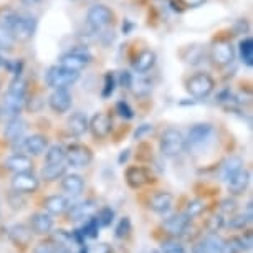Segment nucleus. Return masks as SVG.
Returning a JSON list of instances; mask_svg holds the SVG:
<instances>
[{
    "instance_id": "1",
    "label": "nucleus",
    "mask_w": 253,
    "mask_h": 253,
    "mask_svg": "<svg viewBox=\"0 0 253 253\" xmlns=\"http://www.w3.org/2000/svg\"><path fill=\"white\" fill-rule=\"evenodd\" d=\"M159 147L162 156L166 157H177L179 154H182L185 151V137L179 129L175 127H167L162 132Z\"/></svg>"
},
{
    "instance_id": "2",
    "label": "nucleus",
    "mask_w": 253,
    "mask_h": 253,
    "mask_svg": "<svg viewBox=\"0 0 253 253\" xmlns=\"http://www.w3.org/2000/svg\"><path fill=\"white\" fill-rule=\"evenodd\" d=\"M80 80V71H73L68 70L61 65L51 66L48 70V73L45 76V81L50 88L53 89H60V88H68L73 83Z\"/></svg>"
},
{
    "instance_id": "3",
    "label": "nucleus",
    "mask_w": 253,
    "mask_h": 253,
    "mask_svg": "<svg viewBox=\"0 0 253 253\" xmlns=\"http://www.w3.org/2000/svg\"><path fill=\"white\" fill-rule=\"evenodd\" d=\"M185 88L190 93V96L204 99L207 98L215 88V81L209 73H195L185 81Z\"/></svg>"
},
{
    "instance_id": "4",
    "label": "nucleus",
    "mask_w": 253,
    "mask_h": 253,
    "mask_svg": "<svg viewBox=\"0 0 253 253\" xmlns=\"http://www.w3.org/2000/svg\"><path fill=\"white\" fill-rule=\"evenodd\" d=\"M213 134V127L209 123H197L187 132V139H185V147L192 151L202 149V147L210 141Z\"/></svg>"
},
{
    "instance_id": "5",
    "label": "nucleus",
    "mask_w": 253,
    "mask_h": 253,
    "mask_svg": "<svg viewBox=\"0 0 253 253\" xmlns=\"http://www.w3.org/2000/svg\"><path fill=\"white\" fill-rule=\"evenodd\" d=\"M35 30H37V20H35V17L28 15V13H18L15 18V23H13L10 28L15 40H20V42L30 40Z\"/></svg>"
},
{
    "instance_id": "6",
    "label": "nucleus",
    "mask_w": 253,
    "mask_h": 253,
    "mask_svg": "<svg viewBox=\"0 0 253 253\" xmlns=\"http://www.w3.org/2000/svg\"><path fill=\"white\" fill-rule=\"evenodd\" d=\"M89 61H91V53H89L86 48H73V50H70L68 53L61 55L60 65L68 70L81 71L89 65Z\"/></svg>"
},
{
    "instance_id": "7",
    "label": "nucleus",
    "mask_w": 253,
    "mask_h": 253,
    "mask_svg": "<svg viewBox=\"0 0 253 253\" xmlns=\"http://www.w3.org/2000/svg\"><path fill=\"white\" fill-rule=\"evenodd\" d=\"M190 220H192V218H190L185 212L175 213V215H170L169 218H166V220L162 222V230L172 238L182 237L189 230Z\"/></svg>"
},
{
    "instance_id": "8",
    "label": "nucleus",
    "mask_w": 253,
    "mask_h": 253,
    "mask_svg": "<svg viewBox=\"0 0 253 253\" xmlns=\"http://www.w3.org/2000/svg\"><path fill=\"white\" fill-rule=\"evenodd\" d=\"M210 58H212L213 65L222 68V66L230 65L233 61V58H235V50H233L230 42L217 40L212 45V50H210Z\"/></svg>"
},
{
    "instance_id": "9",
    "label": "nucleus",
    "mask_w": 253,
    "mask_h": 253,
    "mask_svg": "<svg viewBox=\"0 0 253 253\" xmlns=\"http://www.w3.org/2000/svg\"><path fill=\"white\" fill-rule=\"evenodd\" d=\"M65 161L68 162L71 167H86L93 162V151L88 146L75 144L66 149Z\"/></svg>"
},
{
    "instance_id": "10",
    "label": "nucleus",
    "mask_w": 253,
    "mask_h": 253,
    "mask_svg": "<svg viewBox=\"0 0 253 253\" xmlns=\"http://www.w3.org/2000/svg\"><path fill=\"white\" fill-rule=\"evenodd\" d=\"M113 18H114V13L111 12V8H108L106 5H101V3H96V5L89 7V10L86 13V20L94 30L108 27L109 23L113 22Z\"/></svg>"
},
{
    "instance_id": "11",
    "label": "nucleus",
    "mask_w": 253,
    "mask_h": 253,
    "mask_svg": "<svg viewBox=\"0 0 253 253\" xmlns=\"http://www.w3.org/2000/svg\"><path fill=\"white\" fill-rule=\"evenodd\" d=\"M88 129L96 139H104L113 131V119L108 113H96L89 121Z\"/></svg>"
},
{
    "instance_id": "12",
    "label": "nucleus",
    "mask_w": 253,
    "mask_h": 253,
    "mask_svg": "<svg viewBox=\"0 0 253 253\" xmlns=\"http://www.w3.org/2000/svg\"><path fill=\"white\" fill-rule=\"evenodd\" d=\"M38 187H40V180L32 172H18L12 179V189L20 194H33Z\"/></svg>"
},
{
    "instance_id": "13",
    "label": "nucleus",
    "mask_w": 253,
    "mask_h": 253,
    "mask_svg": "<svg viewBox=\"0 0 253 253\" xmlns=\"http://www.w3.org/2000/svg\"><path fill=\"white\" fill-rule=\"evenodd\" d=\"M8 238H10V242L17 248L27 250L28 245L32 243V238H33L32 228L23 225V223H15V225H12L8 228Z\"/></svg>"
},
{
    "instance_id": "14",
    "label": "nucleus",
    "mask_w": 253,
    "mask_h": 253,
    "mask_svg": "<svg viewBox=\"0 0 253 253\" xmlns=\"http://www.w3.org/2000/svg\"><path fill=\"white\" fill-rule=\"evenodd\" d=\"M71 103H73V98H71V93L66 88L55 89V91L51 93L50 98H48L50 108L53 109L56 114L68 113L70 108H71Z\"/></svg>"
},
{
    "instance_id": "15",
    "label": "nucleus",
    "mask_w": 253,
    "mask_h": 253,
    "mask_svg": "<svg viewBox=\"0 0 253 253\" xmlns=\"http://www.w3.org/2000/svg\"><path fill=\"white\" fill-rule=\"evenodd\" d=\"M98 210V204L94 200H84V202L70 205L68 207V220L71 222H78L84 220V218L94 215V212Z\"/></svg>"
},
{
    "instance_id": "16",
    "label": "nucleus",
    "mask_w": 253,
    "mask_h": 253,
    "mask_svg": "<svg viewBox=\"0 0 253 253\" xmlns=\"http://www.w3.org/2000/svg\"><path fill=\"white\" fill-rule=\"evenodd\" d=\"M223 240L217 233H209L192 247V253H222Z\"/></svg>"
},
{
    "instance_id": "17",
    "label": "nucleus",
    "mask_w": 253,
    "mask_h": 253,
    "mask_svg": "<svg viewBox=\"0 0 253 253\" xmlns=\"http://www.w3.org/2000/svg\"><path fill=\"white\" fill-rule=\"evenodd\" d=\"M126 182L131 189H141L147 182H151L149 172L146 167L141 166H131L126 169Z\"/></svg>"
},
{
    "instance_id": "18",
    "label": "nucleus",
    "mask_w": 253,
    "mask_h": 253,
    "mask_svg": "<svg viewBox=\"0 0 253 253\" xmlns=\"http://www.w3.org/2000/svg\"><path fill=\"white\" fill-rule=\"evenodd\" d=\"M8 170H12V172H32L33 170V161L30 156L27 154H20V152H17V154H12L10 157H7L5 159V164Z\"/></svg>"
},
{
    "instance_id": "19",
    "label": "nucleus",
    "mask_w": 253,
    "mask_h": 253,
    "mask_svg": "<svg viewBox=\"0 0 253 253\" xmlns=\"http://www.w3.org/2000/svg\"><path fill=\"white\" fill-rule=\"evenodd\" d=\"M172 204H174V195L170 192H166V190H161V192H156L151 197L149 207L152 212L159 213V215H166L172 209Z\"/></svg>"
},
{
    "instance_id": "20",
    "label": "nucleus",
    "mask_w": 253,
    "mask_h": 253,
    "mask_svg": "<svg viewBox=\"0 0 253 253\" xmlns=\"http://www.w3.org/2000/svg\"><path fill=\"white\" fill-rule=\"evenodd\" d=\"M30 228L37 235H48L53 230V218L50 217V213L37 212L30 217Z\"/></svg>"
},
{
    "instance_id": "21",
    "label": "nucleus",
    "mask_w": 253,
    "mask_h": 253,
    "mask_svg": "<svg viewBox=\"0 0 253 253\" xmlns=\"http://www.w3.org/2000/svg\"><path fill=\"white\" fill-rule=\"evenodd\" d=\"M243 159L242 157H238V156H230V157H227L225 162L222 164L220 167V179L223 180V182H228L233 175L238 174L240 170L243 169Z\"/></svg>"
},
{
    "instance_id": "22",
    "label": "nucleus",
    "mask_w": 253,
    "mask_h": 253,
    "mask_svg": "<svg viewBox=\"0 0 253 253\" xmlns=\"http://www.w3.org/2000/svg\"><path fill=\"white\" fill-rule=\"evenodd\" d=\"M66 126H68V131L73 136H83L84 132L88 131L89 121H88V118H86V114H84V113L76 111V113H73L68 118V121H66Z\"/></svg>"
},
{
    "instance_id": "23",
    "label": "nucleus",
    "mask_w": 253,
    "mask_h": 253,
    "mask_svg": "<svg viewBox=\"0 0 253 253\" xmlns=\"http://www.w3.org/2000/svg\"><path fill=\"white\" fill-rule=\"evenodd\" d=\"M61 189L66 194L76 197V195H80L84 190V180L78 174H65L61 177Z\"/></svg>"
},
{
    "instance_id": "24",
    "label": "nucleus",
    "mask_w": 253,
    "mask_h": 253,
    "mask_svg": "<svg viewBox=\"0 0 253 253\" xmlns=\"http://www.w3.org/2000/svg\"><path fill=\"white\" fill-rule=\"evenodd\" d=\"M227 184H228V190H230L232 195H243L248 187V184H250V172L243 167L240 172L233 175Z\"/></svg>"
},
{
    "instance_id": "25",
    "label": "nucleus",
    "mask_w": 253,
    "mask_h": 253,
    "mask_svg": "<svg viewBox=\"0 0 253 253\" xmlns=\"http://www.w3.org/2000/svg\"><path fill=\"white\" fill-rule=\"evenodd\" d=\"M23 149H25L28 154L32 156H40L42 152L46 149V146H48V139H46V136L43 134H32L28 136L27 139H23Z\"/></svg>"
},
{
    "instance_id": "26",
    "label": "nucleus",
    "mask_w": 253,
    "mask_h": 253,
    "mask_svg": "<svg viewBox=\"0 0 253 253\" xmlns=\"http://www.w3.org/2000/svg\"><path fill=\"white\" fill-rule=\"evenodd\" d=\"M25 123L22 121L20 118H13L5 124V131H3V136L7 137V141L10 142H18L23 141V134H25Z\"/></svg>"
},
{
    "instance_id": "27",
    "label": "nucleus",
    "mask_w": 253,
    "mask_h": 253,
    "mask_svg": "<svg viewBox=\"0 0 253 253\" xmlns=\"http://www.w3.org/2000/svg\"><path fill=\"white\" fill-rule=\"evenodd\" d=\"M43 205H45L46 212L51 213V215H61V213H65L66 210H68L70 202L63 195H50V197L45 199Z\"/></svg>"
},
{
    "instance_id": "28",
    "label": "nucleus",
    "mask_w": 253,
    "mask_h": 253,
    "mask_svg": "<svg viewBox=\"0 0 253 253\" xmlns=\"http://www.w3.org/2000/svg\"><path fill=\"white\" fill-rule=\"evenodd\" d=\"M154 65H156V53L152 50H142L136 56V60L132 61V66H134L137 73H146V71L152 70Z\"/></svg>"
},
{
    "instance_id": "29",
    "label": "nucleus",
    "mask_w": 253,
    "mask_h": 253,
    "mask_svg": "<svg viewBox=\"0 0 253 253\" xmlns=\"http://www.w3.org/2000/svg\"><path fill=\"white\" fill-rule=\"evenodd\" d=\"M66 174V166L63 162H58V164H46L43 169H42V177H43L46 182H55V180L61 179Z\"/></svg>"
},
{
    "instance_id": "30",
    "label": "nucleus",
    "mask_w": 253,
    "mask_h": 253,
    "mask_svg": "<svg viewBox=\"0 0 253 253\" xmlns=\"http://www.w3.org/2000/svg\"><path fill=\"white\" fill-rule=\"evenodd\" d=\"M250 250L242 237H232L228 240H223V252L222 253H243Z\"/></svg>"
},
{
    "instance_id": "31",
    "label": "nucleus",
    "mask_w": 253,
    "mask_h": 253,
    "mask_svg": "<svg viewBox=\"0 0 253 253\" xmlns=\"http://www.w3.org/2000/svg\"><path fill=\"white\" fill-rule=\"evenodd\" d=\"M238 50H240V58L247 66L253 65V40L252 38H243L238 45Z\"/></svg>"
},
{
    "instance_id": "32",
    "label": "nucleus",
    "mask_w": 253,
    "mask_h": 253,
    "mask_svg": "<svg viewBox=\"0 0 253 253\" xmlns=\"http://www.w3.org/2000/svg\"><path fill=\"white\" fill-rule=\"evenodd\" d=\"M61 247L55 238H46V240L38 242L35 247H33V253H58L61 250Z\"/></svg>"
},
{
    "instance_id": "33",
    "label": "nucleus",
    "mask_w": 253,
    "mask_h": 253,
    "mask_svg": "<svg viewBox=\"0 0 253 253\" xmlns=\"http://www.w3.org/2000/svg\"><path fill=\"white\" fill-rule=\"evenodd\" d=\"M65 157H66V147L63 144H55L46 152V164H58V162L65 161Z\"/></svg>"
},
{
    "instance_id": "34",
    "label": "nucleus",
    "mask_w": 253,
    "mask_h": 253,
    "mask_svg": "<svg viewBox=\"0 0 253 253\" xmlns=\"http://www.w3.org/2000/svg\"><path fill=\"white\" fill-rule=\"evenodd\" d=\"M99 228H101V227H99L96 217L91 215V217H88L86 223H84L80 230L84 235V238H91V240H94V238H98V235H99Z\"/></svg>"
},
{
    "instance_id": "35",
    "label": "nucleus",
    "mask_w": 253,
    "mask_h": 253,
    "mask_svg": "<svg viewBox=\"0 0 253 253\" xmlns=\"http://www.w3.org/2000/svg\"><path fill=\"white\" fill-rule=\"evenodd\" d=\"M96 220L99 223V227H109L114 222V210L111 207H101L96 212Z\"/></svg>"
},
{
    "instance_id": "36",
    "label": "nucleus",
    "mask_w": 253,
    "mask_h": 253,
    "mask_svg": "<svg viewBox=\"0 0 253 253\" xmlns=\"http://www.w3.org/2000/svg\"><path fill=\"white\" fill-rule=\"evenodd\" d=\"M250 222L252 220L245 215V213H240V215L232 213L230 218H228V222H225V227L232 228V230H243V228H245Z\"/></svg>"
},
{
    "instance_id": "37",
    "label": "nucleus",
    "mask_w": 253,
    "mask_h": 253,
    "mask_svg": "<svg viewBox=\"0 0 253 253\" xmlns=\"http://www.w3.org/2000/svg\"><path fill=\"white\" fill-rule=\"evenodd\" d=\"M15 45V37L12 35V32L8 28L0 25V50L10 51Z\"/></svg>"
},
{
    "instance_id": "38",
    "label": "nucleus",
    "mask_w": 253,
    "mask_h": 253,
    "mask_svg": "<svg viewBox=\"0 0 253 253\" xmlns=\"http://www.w3.org/2000/svg\"><path fill=\"white\" fill-rule=\"evenodd\" d=\"M131 233V220L129 217H123L121 220L118 222L116 228H114V237L118 238V240H124V238H127Z\"/></svg>"
},
{
    "instance_id": "39",
    "label": "nucleus",
    "mask_w": 253,
    "mask_h": 253,
    "mask_svg": "<svg viewBox=\"0 0 253 253\" xmlns=\"http://www.w3.org/2000/svg\"><path fill=\"white\" fill-rule=\"evenodd\" d=\"M17 15L18 13L15 10H12V8H2V10H0V25L10 30L12 25L15 23Z\"/></svg>"
},
{
    "instance_id": "40",
    "label": "nucleus",
    "mask_w": 253,
    "mask_h": 253,
    "mask_svg": "<svg viewBox=\"0 0 253 253\" xmlns=\"http://www.w3.org/2000/svg\"><path fill=\"white\" fill-rule=\"evenodd\" d=\"M8 93L17 94V96H25L27 94V81L23 78H20V76H15V80L10 83Z\"/></svg>"
},
{
    "instance_id": "41",
    "label": "nucleus",
    "mask_w": 253,
    "mask_h": 253,
    "mask_svg": "<svg viewBox=\"0 0 253 253\" xmlns=\"http://www.w3.org/2000/svg\"><path fill=\"white\" fill-rule=\"evenodd\" d=\"M223 227H225V218H223L222 213H218V215H212L210 218H207V228H209L210 233L220 232Z\"/></svg>"
},
{
    "instance_id": "42",
    "label": "nucleus",
    "mask_w": 253,
    "mask_h": 253,
    "mask_svg": "<svg viewBox=\"0 0 253 253\" xmlns=\"http://www.w3.org/2000/svg\"><path fill=\"white\" fill-rule=\"evenodd\" d=\"M114 88H116V78H114V73L108 71L104 75V86H103V98H109L114 93Z\"/></svg>"
},
{
    "instance_id": "43",
    "label": "nucleus",
    "mask_w": 253,
    "mask_h": 253,
    "mask_svg": "<svg viewBox=\"0 0 253 253\" xmlns=\"http://www.w3.org/2000/svg\"><path fill=\"white\" fill-rule=\"evenodd\" d=\"M161 253H185V248L175 240H167L162 242Z\"/></svg>"
},
{
    "instance_id": "44",
    "label": "nucleus",
    "mask_w": 253,
    "mask_h": 253,
    "mask_svg": "<svg viewBox=\"0 0 253 253\" xmlns=\"http://www.w3.org/2000/svg\"><path fill=\"white\" fill-rule=\"evenodd\" d=\"M205 210V204L202 202V200H192V202H189V205H187V210H185V213L190 217V218H194V217H197V215H200Z\"/></svg>"
},
{
    "instance_id": "45",
    "label": "nucleus",
    "mask_w": 253,
    "mask_h": 253,
    "mask_svg": "<svg viewBox=\"0 0 253 253\" xmlns=\"http://www.w3.org/2000/svg\"><path fill=\"white\" fill-rule=\"evenodd\" d=\"M218 209H220V213H225V215H232V213L237 212V202L235 199H223L220 205H218Z\"/></svg>"
},
{
    "instance_id": "46",
    "label": "nucleus",
    "mask_w": 253,
    "mask_h": 253,
    "mask_svg": "<svg viewBox=\"0 0 253 253\" xmlns=\"http://www.w3.org/2000/svg\"><path fill=\"white\" fill-rule=\"evenodd\" d=\"M116 113L124 119H132L134 118V111L126 101H118L116 103Z\"/></svg>"
},
{
    "instance_id": "47",
    "label": "nucleus",
    "mask_w": 253,
    "mask_h": 253,
    "mask_svg": "<svg viewBox=\"0 0 253 253\" xmlns=\"http://www.w3.org/2000/svg\"><path fill=\"white\" fill-rule=\"evenodd\" d=\"M8 204L12 205V209L15 210H20L25 207V199L22 197L20 192H17V190H13V192L8 195Z\"/></svg>"
},
{
    "instance_id": "48",
    "label": "nucleus",
    "mask_w": 253,
    "mask_h": 253,
    "mask_svg": "<svg viewBox=\"0 0 253 253\" xmlns=\"http://www.w3.org/2000/svg\"><path fill=\"white\" fill-rule=\"evenodd\" d=\"M119 86H123V88H126V89H131L132 88V83H134V80H132V75L129 73V71H121L119 73Z\"/></svg>"
},
{
    "instance_id": "49",
    "label": "nucleus",
    "mask_w": 253,
    "mask_h": 253,
    "mask_svg": "<svg viewBox=\"0 0 253 253\" xmlns=\"http://www.w3.org/2000/svg\"><path fill=\"white\" fill-rule=\"evenodd\" d=\"M152 131H154V126H152V124H141V126H137V129L134 131V139H142L144 136L151 134Z\"/></svg>"
},
{
    "instance_id": "50",
    "label": "nucleus",
    "mask_w": 253,
    "mask_h": 253,
    "mask_svg": "<svg viewBox=\"0 0 253 253\" xmlns=\"http://www.w3.org/2000/svg\"><path fill=\"white\" fill-rule=\"evenodd\" d=\"M88 253H111V247L106 245V243H99V245L89 248Z\"/></svg>"
},
{
    "instance_id": "51",
    "label": "nucleus",
    "mask_w": 253,
    "mask_h": 253,
    "mask_svg": "<svg viewBox=\"0 0 253 253\" xmlns=\"http://www.w3.org/2000/svg\"><path fill=\"white\" fill-rule=\"evenodd\" d=\"M180 2H182V5L187 8H197L200 5H204L205 0H180Z\"/></svg>"
},
{
    "instance_id": "52",
    "label": "nucleus",
    "mask_w": 253,
    "mask_h": 253,
    "mask_svg": "<svg viewBox=\"0 0 253 253\" xmlns=\"http://www.w3.org/2000/svg\"><path fill=\"white\" fill-rule=\"evenodd\" d=\"M129 152H131L129 149H126V151H123L121 154H119V157H118V162H119V164H121V166H123L124 162H126L127 159H129Z\"/></svg>"
},
{
    "instance_id": "53",
    "label": "nucleus",
    "mask_w": 253,
    "mask_h": 253,
    "mask_svg": "<svg viewBox=\"0 0 253 253\" xmlns=\"http://www.w3.org/2000/svg\"><path fill=\"white\" fill-rule=\"evenodd\" d=\"M242 238H243V242H245V245H247L248 248H252V232H250V230H247V232L242 235Z\"/></svg>"
},
{
    "instance_id": "54",
    "label": "nucleus",
    "mask_w": 253,
    "mask_h": 253,
    "mask_svg": "<svg viewBox=\"0 0 253 253\" xmlns=\"http://www.w3.org/2000/svg\"><path fill=\"white\" fill-rule=\"evenodd\" d=\"M252 205H253L252 202H248V204H247V213H245V215H247L248 218H250V220H252V217H253V215H252V210H253Z\"/></svg>"
},
{
    "instance_id": "55",
    "label": "nucleus",
    "mask_w": 253,
    "mask_h": 253,
    "mask_svg": "<svg viewBox=\"0 0 253 253\" xmlns=\"http://www.w3.org/2000/svg\"><path fill=\"white\" fill-rule=\"evenodd\" d=\"M20 2L23 5H35V3H38L40 0H20Z\"/></svg>"
},
{
    "instance_id": "56",
    "label": "nucleus",
    "mask_w": 253,
    "mask_h": 253,
    "mask_svg": "<svg viewBox=\"0 0 253 253\" xmlns=\"http://www.w3.org/2000/svg\"><path fill=\"white\" fill-rule=\"evenodd\" d=\"M131 28H132V23L126 22V25H124V23H123V32H124V33H127V32L131 30Z\"/></svg>"
},
{
    "instance_id": "57",
    "label": "nucleus",
    "mask_w": 253,
    "mask_h": 253,
    "mask_svg": "<svg viewBox=\"0 0 253 253\" xmlns=\"http://www.w3.org/2000/svg\"><path fill=\"white\" fill-rule=\"evenodd\" d=\"M89 250V247L86 245V243H83V245H80V252L78 253H88Z\"/></svg>"
},
{
    "instance_id": "58",
    "label": "nucleus",
    "mask_w": 253,
    "mask_h": 253,
    "mask_svg": "<svg viewBox=\"0 0 253 253\" xmlns=\"http://www.w3.org/2000/svg\"><path fill=\"white\" fill-rule=\"evenodd\" d=\"M58 253H73V252H71L68 247H61V250Z\"/></svg>"
},
{
    "instance_id": "59",
    "label": "nucleus",
    "mask_w": 253,
    "mask_h": 253,
    "mask_svg": "<svg viewBox=\"0 0 253 253\" xmlns=\"http://www.w3.org/2000/svg\"><path fill=\"white\" fill-rule=\"evenodd\" d=\"M147 253H161L159 250H151V252H147Z\"/></svg>"
},
{
    "instance_id": "60",
    "label": "nucleus",
    "mask_w": 253,
    "mask_h": 253,
    "mask_svg": "<svg viewBox=\"0 0 253 253\" xmlns=\"http://www.w3.org/2000/svg\"><path fill=\"white\" fill-rule=\"evenodd\" d=\"M3 65V58H2V55H0V66Z\"/></svg>"
}]
</instances>
